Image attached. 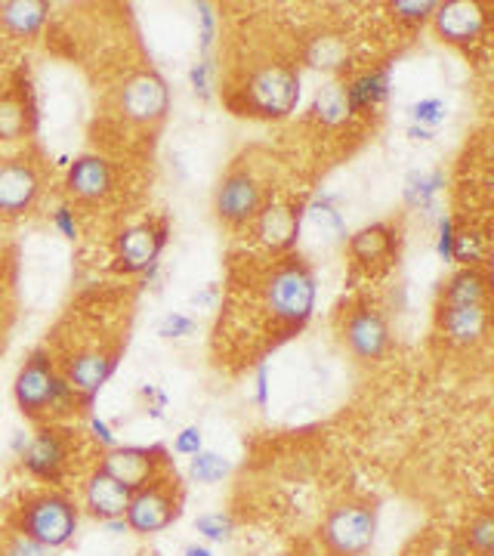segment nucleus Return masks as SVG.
Instances as JSON below:
<instances>
[{
  "instance_id": "obj_1",
  "label": "nucleus",
  "mask_w": 494,
  "mask_h": 556,
  "mask_svg": "<svg viewBox=\"0 0 494 556\" xmlns=\"http://www.w3.org/2000/svg\"><path fill=\"white\" fill-rule=\"evenodd\" d=\"M316 273L296 254H284L263 278V303L284 331H300L316 309Z\"/></svg>"
},
{
  "instance_id": "obj_2",
  "label": "nucleus",
  "mask_w": 494,
  "mask_h": 556,
  "mask_svg": "<svg viewBox=\"0 0 494 556\" xmlns=\"http://www.w3.org/2000/svg\"><path fill=\"white\" fill-rule=\"evenodd\" d=\"M300 102V68L291 62H263L254 68L244 87L238 90V100H229L238 115L278 121L288 118Z\"/></svg>"
},
{
  "instance_id": "obj_3",
  "label": "nucleus",
  "mask_w": 494,
  "mask_h": 556,
  "mask_svg": "<svg viewBox=\"0 0 494 556\" xmlns=\"http://www.w3.org/2000/svg\"><path fill=\"white\" fill-rule=\"evenodd\" d=\"M80 526L78 504L62 492H35L25 495L16 507L13 529L20 535L38 541L47 551H60L65 547Z\"/></svg>"
},
{
  "instance_id": "obj_4",
  "label": "nucleus",
  "mask_w": 494,
  "mask_h": 556,
  "mask_svg": "<svg viewBox=\"0 0 494 556\" xmlns=\"http://www.w3.org/2000/svg\"><path fill=\"white\" fill-rule=\"evenodd\" d=\"M182 514V485L177 473L164 470L130 495V504L124 510V522L137 535H159L167 526H174Z\"/></svg>"
},
{
  "instance_id": "obj_5",
  "label": "nucleus",
  "mask_w": 494,
  "mask_h": 556,
  "mask_svg": "<svg viewBox=\"0 0 494 556\" xmlns=\"http://www.w3.org/2000/svg\"><path fill=\"white\" fill-rule=\"evenodd\" d=\"M75 433L78 430H72V427L43 424L20 457L25 473L47 482V485H62L65 477H68V470H72L75 439H78Z\"/></svg>"
},
{
  "instance_id": "obj_6",
  "label": "nucleus",
  "mask_w": 494,
  "mask_h": 556,
  "mask_svg": "<svg viewBox=\"0 0 494 556\" xmlns=\"http://www.w3.org/2000/svg\"><path fill=\"white\" fill-rule=\"evenodd\" d=\"M377 510L371 504H337L334 510L325 517L321 538L331 556H365L375 544Z\"/></svg>"
},
{
  "instance_id": "obj_7",
  "label": "nucleus",
  "mask_w": 494,
  "mask_h": 556,
  "mask_svg": "<svg viewBox=\"0 0 494 556\" xmlns=\"http://www.w3.org/2000/svg\"><path fill=\"white\" fill-rule=\"evenodd\" d=\"M170 467L174 464H170V455L164 445H115V448L99 455L97 470L121 482L134 495Z\"/></svg>"
},
{
  "instance_id": "obj_8",
  "label": "nucleus",
  "mask_w": 494,
  "mask_h": 556,
  "mask_svg": "<svg viewBox=\"0 0 494 556\" xmlns=\"http://www.w3.org/2000/svg\"><path fill=\"white\" fill-rule=\"evenodd\" d=\"M263 204H266L263 186L248 167H236V170H229L226 177L219 179L217 195H214V211L226 226H232V229L251 226Z\"/></svg>"
},
{
  "instance_id": "obj_9",
  "label": "nucleus",
  "mask_w": 494,
  "mask_h": 556,
  "mask_svg": "<svg viewBox=\"0 0 494 556\" xmlns=\"http://www.w3.org/2000/svg\"><path fill=\"white\" fill-rule=\"evenodd\" d=\"M170 226L167 219H142L127 229H121L118 236V269L127 276L145 273L149 266H155L161 251L167 248Z\"/></svg>"
},
{
  "instance_id": "obj_10",
  "label": "nucleus",
  "mask_w": 494,
  "mask_h": 556,
  "mask_svg": "<svg viewBox=\"0 0 494 556\" xmlns=\"http://www.w3.org/2000/svg\"><path fill=\"white\" fill-rule=\"evenodd\" d=\"M38 164L31 159H3L0 161V219H16L28 214L40 199Z\"/></svg>"
},
{
  "instance_id": "obj_11",
  "label": "nucleus",
  "mask_w": 494,
  "mask_h": 556,
  "mask_svg": "<svg viewBox=\"0 0 494 556\" xmlns=\"http://www.w3.org/2000/svg\"><path fill=\"white\" fill-rule=\"evenodd\" d=\"M343 338L346 346L353 350V356L365 362H377L387 356L390 350V325L387 316L380 313V306L371 300H362L350 309L346 325H343Z\"/></svg>"
},
{
  "instance_id": "obj_12",
  "label": "nucleus",
  "mask_w": 494,
  "mask_h": 556,
  "mask_svg": "<svg viewBox=\"0 0 494 556\" xmlns=\"http://www.w3.org/2000/svg\"><path fill=\"white\" fill-rule=\"evenodd\" d=\"M53 378H56V365L47 350H35L25 358V365L16 375L13 393H16V405L22 415L31 420H43L50 415V390H53Z\"/></svg>"
},
{
  "instance_id": "obj_13",
  "label": "nucleus",
  "mask_w": 494,
  "mask_h": 556,
  "mask_svg": "<svg viewBox=\"0 0 494 556\" xmlns=\"http://www.w3.org/2000/svg\"><path fill=\"white\" fill-rule=\"evenodd\" d=\"M170 109V87L159 72H139L121 87V115L134 124H155Z\"/></svg>"
},
{
  "instance_id": "obj_14",
  "label": "nucleus",
  "mask_w": 494,
  "mask_h": 556,
  "mask_svg": "<svg viewBox=\"0 0 494 556\" xmlns=\"http://www.w3.org/2000/svg\"><path fill=\"white\" fill-rule=\"evenodd\" d=\"M435 31L445 43H455V47H473L479 40L485 38L489 31V16H485V7L476 3V0H448V3H435Z\"/></svg>"
},
{
  "instance_id": "obj_15",
  "label": "nucleus",
  "mask_w": 494,
  "mask_h": 556,
  "mask_svg": "<svg viewBox=\"0 0 494 556\" xmlns=\"http://www.w3.org/2000/svg\"><path fill=\"white\" fill-rule=\"evenodd\" d=\"M257 232L259 244L273 254H291L300 241V226H303V204H281V201H266L259 207L257 219L251 223Z\"/></svg>"
},
{
  "instance_id": "obj_16",
  "label": "nucleus",
  "mask_w": 494,
  "mask_h": 556,
  "mask_svg": "<svg viewBox=\"0 0 494 556\" xmlns=\"http://www.w3.org/2000/svg\"><path fill=\"white\" fill-rule=\"evenodd\" d=\"M118 368V353L109 350H80L65 362V380L78 393L84 405H90L97 393L109 383V378Z\"/></svg>"
},
{
  "instance_id": "obj_17",
  "label": "nucleus",
  "mask_w": 494,
  "mask_h": 556,
  "mask_svg": "<svg viewBox=\"0 0 494 556\" xmlns=\"http://www.w3.org/2000/svg\"><path fill=\"white\" fill-rule=\"evenodd\" d=\"M346 248H350V257L358 269L380 273V269L393 266L395 254H398V229L390 223H371V226L358 229L356 236H350Z\"/></svg>"
},
{
  "instance_id": "obj_18",
  "label": "nucleus",
  "mask_w": 494,
  "mask_h": 556,
  "mask_svg": "<svg viewBox=\"0 0 494 556\" xmlns=\"http://www.w3.org/2000/svg\"><path fill=\"white\" fill-rule=\"evenodd\" d=\"M112 186H115V174H112V164L102 155H80L68 164L65 192L75 201H84V204L102 201L112 192Z\"/></svg>"
},
{
  "instance_id": "obj_19",
  "label": "nucleus",
  "mask_w": 494,
  "mask_h": 556,
  "mask_svg": "<svg viewBox=\"0 0 494 556\" xmlns=\"http://www.w3.org/2000/svg\"><path fill=\"white\" fill-rule=\"evenodd\" d=\"M439 331L455 346H473L489 334V306L439 303Z\"/></svg>"
},
{
  "instance_id": "obj_20",
  "label": "nucleus",
  "mask_w": 494,
  "mask_h": 556,
  "mask_svg": "<svg viewBox=\"0 0 494 556\" xmlns=\"http://www.w3.org/2000/svg\"><path fill=\"white\" fill-rule=\"evenodd\" d=\"M127 504H130V492L115 482L112 477H105L102 470H93L90 479H87V485H84V507H87V514L99 522H105V519H118L124 517V510H127Z\"/></svg>"
},
{
  "instance_id": "obj_21",
  "label": "nucleus",
  "mask_w": 494,
  "mask_h": 556,
  "mask_svg": "<svg viewBox=\"0 0 494 556\" xmlns=\"http://www.w3.org/2000/svg\"><path fill=\"white\" fill-rule=\"evenodd\" d=\"M390 78H393V68L380 65V68H368V72L346 80L343 93H346L350 115H368L377 105H383L390 97Z\"/></svg>"
},
{
  "instance_id": "obj_22",
  "label": "nucleus",
  "mask_w": 494,
  "mask_h": 556,
  "mask_svg": "<svg viewBox=\"0 0 494 556\" xmlns=\"http://www.w3.org/2000/svg\"><path fill=\"white\" fill-rule=\"evenodd\" d=\"M50 16V3L43 0H10L0 3V25L13 38H35Z\"/></svg>"
},
{
  "instance_id": "obj_23",
  "label": "nucleus",
  "mask_w": 494,
  "mask_h": 556,
  "mask_svg": "<svg viewBox=\"0 0 494 556\" xmlns=\"http://www.w3.org/2000/svg\"><path fill=\"white\" fill-rule=\"evenodd\" d=\"M442 303L452 306H489V278L482 269H460L448 278Z\"/></svg>"
},
{
  "instance_id": "obj_24",
  "label": "nucleus",
  "mask_w": 494,
  "mask_h": 556,
  "mask_svg": "<svg viewBox=\"0 0 494 556\" xmlns=\"http://www.w3.org/2000/svg\"><path fill=\"white\" fill-rule=\"evenodd\" d=\"M303 219H309V226L321 232L328 241H337V244H346L350 232H346V219L337 211L334 195H316L309 204H303Z\"/></svg>"
},
{
  "instance_id": "obj_25",
  "label": "nucleus",
  "mask_w": 494,
  "mask_h": 556,
  "mask_svg": "<svg viewBox=\"0 0 494 556\" xmlns=\"http://www.w3.org/2000/svg\"><path fill=\"white\" fill-rule=\"evenodd\" d=\"M442 189H445V174L442 170H411L405 177L402 199L415 211H433Z\"/></svg>"
},
{
  "instance_id": "obj_26",
  "label": "nucleus",
  "mask_w": 494,
  "mask_h": 556,
  "mask_svg": "<svg viewBox=\"0 0 494 556\" xmlns=\"http://www.w3.org/2000/svg\"><path fill=\"white\" fill-rule=\"evenodd\" d=\"M35 112L25 105L20 93H3L0 97V139H20L31 134Z\"/></svg>"
},
{
  "instance_id": "obj_27",
  "label": "nucleus",
  "mask_w": 494,
  "mask_h": 556,
  "mask_svg": "<svg viewBox=\"0 0 494 556\" xmlns=\"http://www.w3.org/2000/svg\"><path fill=\"white\" fill-rule=\"evenodd\" d=\"M313 115H316L325 127H340L346 121L353 118L350 115V105H346V93H343V84H325L316 93V102H313Z\"/></svg>"
},
{
  "instance_id": "obj_28",
  "label": "nucleus",
  "mask_w": 494,
  "mask_h": 556,
  "mask_svg": "<svg viewBox=\"0 0 494 556\" xmlns=\"http://www.w3.org/2000/svg\"><path fill=\"white\" fill-rule=\"evenodd\" d=\"M489 257V239L473 226L455 229V244H452V260H457L464 269H479Z\"/></svg>"
},
{
  "instance_id": "obj_29",
  "label": "nucleus",
  "mask_w": 494,
  "mask_h": 556,
  "mask_svg": "<svg viewBox=\"0 0 494 556\" xmlns=\"http://www.w3.org/2000/svg\"><path fill=\"white\" fill-rule=\"evenodd\" d=\"M229 473H232V464H229V457H223L219 452L201 448L195 457H189V477L198 485H217Z\"/></svg>"
},
{
  "instance_id": "obj_30",
  "label": "nucleus",
  "mask_w": 494,
  "mask_h": 556,
  "mask_svg": "<svg viewBox=\"0 0 494 556\" xmlns=\"http://www.w3.org/2000/svg\"><path fill=\"white\" fill-rule=\"evenodd\" d=\"M306 60H309V65H316V68L334 72V68L346 65V47H343L340 38H316L309 43V50H306Z\"/></svg>"
},
{
  "instance_id": "obj_31",
  "label": "nucleus",
  "mask_w": 494,
  "mask_h": 556,
  "mask_svg": "<svg viewBox=\"0 0 494 556\" xmlns=\"http://www.w3.org/2000/svg\"><path fill=\"white\" fill-rule=\"evenodd\" d=\"M195 532L204 541H211V544H229L232 535H236V517L232 514H223V510L201 514L195 519Z\"/></svg>"
},
{
  "instance_id": "obj_32",
  "label": "nucleus",
  "mask_w": 494,
  "mask_h": 556,
  "mask_svg": "<svg viewBox=\"0 0 494 556\" xmlns=\"http://www.w3.org/2000/svg\"><path fill=\"white\" fill-rule=\"evenodd\" d=\"M408 115H411V121H415L417 127H427V130H433L435 124H442V121H445L448 109H445V102L442 100L430 97V100H417L415 105L408 109Z\"/></svg>"
},
{
  "instance_id": "obj_33",
  "label": "nucleus",
  "mask_w": 494,
  "mask_h": 556,
  "mask_svg": "<svg viewBox=\"0 0 494 556\" xmlns=\"http://www.w3.org/2000/svg\"><path fill=\"white\" fill-rule=\"evenodd\" d=\"M198 10V38H201V53L207 56L214 40H217V13H214V3L201 0L195 3Z\"/></svg>"
},
{
  "instance_id": "obj_34",
  "label": "nucleus",
  "mask_w": 494,
  "mask_h": 556,
  "mask_svg": "<svg viewBox=\"0 0 494 556\" xmlns=\"http://www.w3.org/2000/svg\"><path fill=\"white\" fill-rule=\"evenodd\" d=\"M467 541H470V551H476L479 556H492L494 551V522L489 514H482V517L476 519L473 526H470V532H467Z\"/></svg>"
},
{
  "instance_id": "obj_35",
  "label": "nucleus",
  "mask_w": 494,
  "mask_h": 556,
  "mask_svg": "<svg viewBox=\"0 0 494 556\" xmlns=\"http://www.w3.org/2000/svg\"><path fill=\"white\" fill-rule=\"evenodd\" d=\"M0 556H50V551L40 547L38 541L20 535V532L13 529V532H7L3 541H0Z\"/></svg>"
},
{
  "instance_id": "obj_36",
  "label": "nucleus",
  "mask_w": 494,
  "mask_h": 556,
  "mask_svg": "<svg viewBox=\"0 0 494 556\" xmlns=\"http://www.w3.org/2000/svg\"><path fill=\"white\" fill-rule=\"evenodd\" d=\"M393 13L395 20L408 22V25H420V22L433 20L435 3H430V0H395Z\"/></svg>"
},
{
  "instance_id": "obj_37",
  "label": "nucleus",
  "mask_w": 494,
  "mask_h": 556,
  "mask_svg": "<svg viewBox=\"0 0 494 556\" xmlns=\"http://www.w3.org/2000/svg\"><path fill=\"white\" fill-rule=\"evenodd\" d=\"M195 331H198V321L192 316H186V313H167V316L161 318V325H159V334L167 340L192 338Z\"/></svg>"
},
{
  "instance_id": "obj_38",
  "label": "nucleus",
  "mask_w": 494,
  "mask_h": 556,
  "mask_svg": "<svg viewBox=\"0 0 494 556\" xmlns=\"http://www.w3.org/2000/svg\"><path fill=\"white\" fill-rule=\"evenodd\" d=\"M189 84H192L198 100H211V90H214V62L207 60V56H201L189 68Z\"/></svg>"
},
{
  "instance_id": "obj_39",
  "label": "nucleus",
  "mask_w": 494,
  "mask_h": 556,
  "mask_svg": "<svg viewBox=\"0 0 494 556\" xmlns=\"http://www.w3.org/2000/svg\"><path fill=\"white\" fill-rule=\"evenodd\" d=\"M204 448V433L201 427H182L174 439V455L179 457H195Z\"/></svg>"
},
{
  "instance_id": "obj_40",
  "label": "nucleus",
  "mask_w": 494,
  "mask_h": 556,
  "mask_svg": "<svg viewBox=\"0 0 494 556\" xmlns=\"http://www.w3.org/2000/svg\"><path fill=\"white\" fill-rule=\"evenodd\" d=\"M53 226H56V232H60L62 239L75 241L80 236L78 217H75V207H72V204H60V207L53 211Z\"/></svg>"
},
{
  "instance_id": "obj_41",
  "label": "nucleus",
  "mask_w": 494,
  "mask_h": 556,
  "mask_svg": "<svg viewBox=\"0 0 494 556\" xmlns=\"http://www.w3.org/2000/svg\"><path fill=\"white\" fill-rule=\"evenodd\" d=\"M452 244H455V219L439 217V236H435V257L452 263Z\"/></svg>"
},
{
  "instance_id": "obj_42",
  "label": "nucleus",
  "mask_w": 494,
  "mask_h": 556,
  "mask_svg": "<svg viewBox=\"0 0 494 556\" xmlns=\"http://www.w3.org/2000/svg\"><path fill=\"white\" fill-rule=\"evenodd\" d=\"M87 433H90V439L97 442L102 452H109V448H115V445H118V437L112 433V427H109V424H105V420H102V417H97V415H90Z\"/></svg>"
},
{
  "instance_id": "obj_43",
  "label": "nucleus",
  "mask_w": 494,
  "mask_h": 556,
  "mask_svg": "<svg viewBox=\"0 0 494 556\" xmlns=\"http://www.w3.org/2000/svg\"><path fill=\"white\" fill-rule=\"evenodd\" d=\"M257 405L259 408L269 405V365L266 362L257 368Z\"/></svg>"
},
{
  "instance_id": "obj_44",
  "label": "nucleus",
  "mask_w": 494,
  "mask_h": 556,
  "mask_svg": "<svg viewBox=\"0 0 494 556\" xmlns=\"http://www.w3.org/2000/svg\"><path fill=\"white\" fill-rule=\"evenodd\" d=\"M28 442H31V437H28L25 430H16V433H13V439H10V448H13V455L22 457V452L28 448Z\"/></svg>"
},
{
  "instance_id": "obj_45",
  "label": "nucleus",
  "mask_w": 494,
  "mask_h": 556,
  "mask_svg": "<svg viewBox=\"0 0 494 556\" xmlns=\"http://www.w3.org/2000/svg\"><path fill=\"white\" fill-rule=\"evenodd\" d=\"M102 526L109 529V535H124V532H130V529H127V522H124V517H118V519H105Z\"/></svg>"
},
{
  "instance_id": "obj_46",
  "label": "nucleus",
  "mask_w": 494,
  "mask_h": 556,
  "mask_svg": "<svg viewBox=\"0 0 494 556\" xmlns=\"http://www.w3.org/2000/svg\"><path fill=\"white\" fill-rule=\"evenodd\" d=\"M408 137L420 139V142H430V139H435V134L433 130H427V127H417V124H411V127H408Z\"/></svg>"
},
{
  "instance_id": "obj_47",
  "label": "nucleus",
  "mask_w": 494,
  "mask_h": 556,
  "mask_svg": "<svg viewBox=\"0 0 494 556\" xmlns=\"http://www.w3.org/2000/svg\"><path fill=\"white\" fill-rule=\"evenodd\" d=\"M182 556H217L207 544H189L186 551H182Z\"/></svg>"
},
{
  "instance_id": "obj_48",
  "label": "nucleus",
  "mask_w": 494,
  "mask_h": 556,
  "mask_svg": "<svg viewBox=\"0 0 494 556\" xmlns=\"http://www.w3.org/2000/svg\"><path fill=\"white\" fill-rule=\"evenodd\" d=\"M278 556H291V554H278Z\"/></svg>"
}]
</instances>
